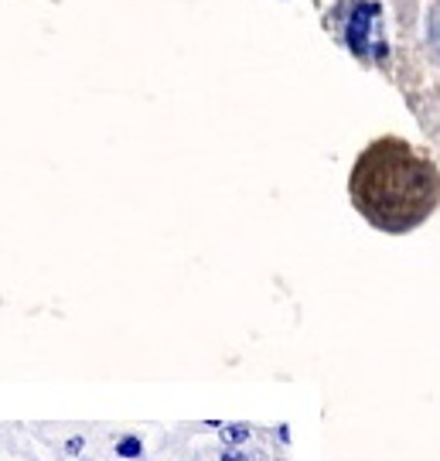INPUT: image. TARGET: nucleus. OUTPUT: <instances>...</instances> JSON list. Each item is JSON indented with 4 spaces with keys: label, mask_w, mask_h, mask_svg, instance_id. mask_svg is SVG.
Wrapping results in <instances>:
<instances>
[{
    "label": "nucleus",
    "mask_w": 440,
    "mask_h": 461,
    "mask_svg": "<svg viewBox=\"0 0 440 461\" xmlns=\"http://www.w3.org/2000/svg\"><path fill=\"white\" fill-rule=\"evenodd\" d=\"M352 202L373 226L407 232L440 202V175L403 140H375L352 171Z\"/></svg>",
    "instance_id": "obj_1"
},
{
    "label": "nucleus",
    "mask_w": 440,
    "mask_h": 461,
    "mask_svg": "<svg viewBox=\"0 0 440 461\" xmlns=\"http://www.w3.org/2000/svg\"><path fill=\"white\" fill-rule=\"evenodd\" d=\"M345 41L359 59L369 62H382L390 55L386 45V21H382V7L375 0H355L345 14Z\"/></svg>",
    "instance_id": "obj_2"
},
{
    "label": "nucleus",
    "mask_w": 440,
    "mask_h": 461,
    "mask_svg": "<svg viewBox=\"0 0 440 461\" xmlns=\"http://www.w3.org/2000/svg\"><path fill=\"white\" fill-rule=\"evenodd\" d=\"M116 455H120V458H140V455H144V441L127 434V438L116 441Z\"/></svg>",
    "instance_id": "obj_3"
},
{
    "label": "nucleus",
    "mask_w": 440,
    "mask_h": 461,
    "mask_svg": "<svg viewBox=\"0 0 440 461\" xmlns=\"http://www.w3.org/2000/svg\"><path fill=\"white\" fill-rule=\"evenodd\" d=\"M246 438H249V428H246V424H232V428H222V441H226V445H243Z\"/></svg>",
    "instance_id": "obj_4"
},
{
    "label": "nucleus",
    "mask_w": 440,
    "mask_h": 461,
    "mask_svg": "<svg viewBox=\"0 0 440 461\" xmlns=\"http://www.w3.org/2000/svg\"><path fill=\"white\" fill-rule=\"evenodd\" d=\"M82 445H85V438H72V441L66 445V451H68V455H79Z\"/></svg>",
    "instance_id": "obj_5"
},
{
    "label": "nucleus",
    "mask_w": 440,
    "mask_h": 461,
    "mask_svg": "<svg viewBox=\"0 0 440 461\" xmlns=\"http://www.w3.org/2000/svg\"><path fill=\"white\" fill-rule=\"evenodd\" d=\"M434 45L440 49V11L434 14Z\"/></svg>",
    "instance_id": "obj_6"
},
{
    "label": "nucleus",
    "mask_w": 440,
    "mask_h": 461,
    "mask_svg": "<svg viewBox=\"0 0 440 461\" xmlns=\"http://www.w3.org/2000/svg\"><path fill=\"white\" fill-rule=\"evenodd\" d=\"M222 461H249V458H243L239 451H222Z\"/></svg>",
    "instance_id": "obj_7"
}]
</instances>
